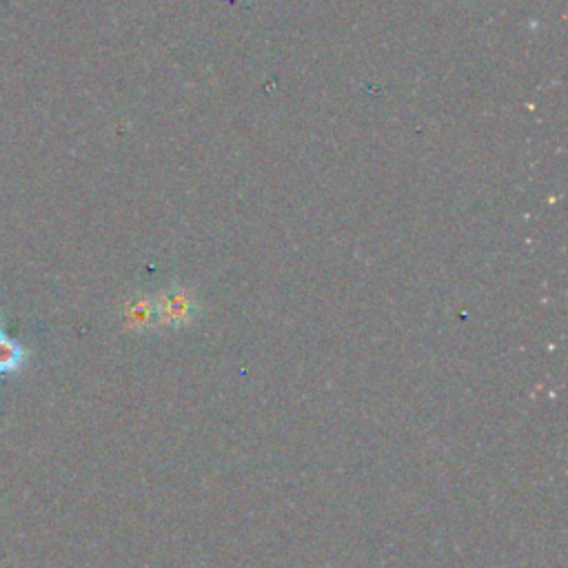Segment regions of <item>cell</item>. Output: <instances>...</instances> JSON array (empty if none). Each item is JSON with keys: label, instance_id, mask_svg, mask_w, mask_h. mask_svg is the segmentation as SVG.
<instances>
[{"label": "cell", "instance_id": "obj_1", "mask_svg": "<svg viewBox=\"0 0 568 568\" xmlns=\"http://www.w3.org/2000/svg\"><path fill=\"white\" fill-rule=\"evenodd\" d=\"M27 355V348L4 328H0V375L18 373L24 366Z\"/></svg>", "mask_w": 568, "mask_h": 568}]
</instances>
